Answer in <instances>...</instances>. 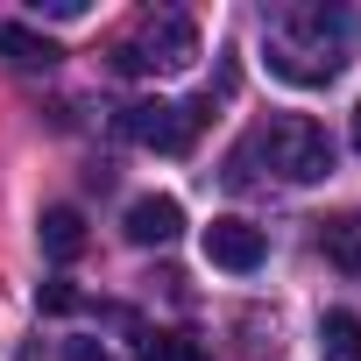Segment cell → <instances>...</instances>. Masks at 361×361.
<instances>
[{
	"instance_id": "3",
	"label": "cell",
	"mask_w": 361,
	"mask_h": 361,
	"mask_svg": "<svg viewBox=\"0 0 361 361\" xmlns=\"http://www.w3.org/2000/svg\"><path fill=\"white\" fill-rule=\"evenodd\" d=\"M192 57H199V29H192V15H177V8L149 15V22H142V36L114 43V71H128V78H163V71H185Z\"/></svg>"
},
{
	"instance_id": "13",
	"label": "cell",
	"mask_w": 361,
	"mask_h": 361,
	"mask_svg": "<svg viewBox=\"0 0 361 361\" xmlns=\"http://www.w3.org/2000/svg\"><path fill=\"white\" fill-rule=\"evenodd\" d=\"M36 305H43V312H71V305H78V290L57 276V283H43V290H36Z\"/></svg>"
},
{
	"instance_id": "9",
	"label": "cell",
	"mask_w": 361,
	"mask_h": 361,
	"mask_svg": "<svg viewBox=\"0 0 361 361\" xmlns=\"http://www.w3.org/2000/svg\"><path fill=\"white\" fill-rule=\"evenodd\" d=\"M319 248H326V262H333V269L361 276V213H340V220H326V227H319Z\"/></svg>"
},
{
	"instance_id": "8",
	"label": "cell",
	"mask_w": 361,
	"mask_h": 361,
	"mask_svg": "<svg viewBox=\"0 0 361 361\" xmlns=\"http://www.w3.org/2000/svg\"><path fill=\"white\" fill-rule=\"evenodd\" d=\"M0 57H8L15 71H50L64 50L50 43V36H36V29H22V22H0Z\"/></svg>"
},
{
	"instance_id": "15",
	"label": "cell",
	"mask_w": 361,
	"mask_h": 361,
	"mask_svg": "<svg viewBox=\"0 0 361 361\" xmlns=\"http://www.w3.org/2000/svg\"><path fill=\"white\" fill-rule=\"evenodd\" d=\"M354 149H361V106H354Z\"/></svg>"
},
{
	"instance_id": "2",
	"label": "cell",
	"mask_w": 361,
	"mask_h": 361,
	"mask_svg": "<svg viewBox=\"0 0 361 361\" xmlns=\"http://www.w3.org/2000/svg\"><path fill=\"white\" fill-rule=\"evenodd\" d=\"M248 156H262L283 185H319V177H333V135L312 114H269L248 135Z\"/></svg>"
},
{
	"instance_id": "14",
	"label": "cell",
	"mask_w": 361,
	"mask_h": 361,
	"mask_svg": "<svg viewBox=\"0 0 361 361\" xmlns=\"http://www.w3.org/2000/svg\"><path fill=\"white\" fill-rule=\"evenodd\" d=\"M64 361H106V347H99V340H71V354H64Z\"/></svg>"
},
{
	"instance_id": "12",
	"label": "cell",
	"mask_w": 361,
	"mask_h": 361,
	"mask_svg": "<svg viewBox=\"0 0 361 361\" xmlns=\"http://www.w3.org/2000/svg\"><path fill=\"white\" fill-rule=\"evenodd\" d=\"M29 15H36V22H78L85 0H29Z\"/></svg>"
},
{
	"instance_id": "7",
	"label": "cell",
	"mask_w": 361,
	"mask_h": 361,
	"mask_svg": "<svg viewBox=\"0 0 361 361\" xmlns=\"http://www.w3.org/2000/svg\"><path fill=\"white\" fill-rule=\"evenodd\" d=\"M36 241H43L50 262H71V255L85 248V213H78V206H50V213L36 220Z\"/></svg>"
},
{
	"instance_id": "6",
	"label": "cell",
	"mask_w": 361,
	"mask_h": 361,
	"mask_svg": "<svg viewBox=\"0 0 361 361\" xmlns=\"http://www.w3.org/2000/svg\"><path fill=\"white\" fill-rule=\"evenodd\" d=\"M177 234H185V206L177 199H135L128 206V241L135 248H170Z\"/></svg>"
},
{
	"instance_id": "10",
	"label": "cell",
	"mask_w": 361,
	"mask_h": 361,
	"mask_svg": "<svg viewBox=\"0 0 361 361\" xmlns=\"http://www.w3.org/2000/svg\"><path fill=\"white\" fill-rule=\"evenodd\" d=\"M319 361H361V319L354 312H326L319 319Z\"/></svg>"
},
{
	"instance_id": "5",
	"label": "cell",
	"mask_w": 361,
	"mask_h": 361,
	"mask_svg": "<svg viewBox=\"0 0 361 361\" xmlns=\"http://www.w3.org/2000/svg\"><path fill=\"white\" fill-rule=\"evenodd\" d=\"M199 241H206V262H213V269H234V276L262 269V255H269L262 227H248V220H213Z\"/></svg>"
},
{
	"instance_id": "4",
	"label": "cell",
	"mask_w": 361,
	"mask_h": 361,
	"mask_svg": "<svg viewBox=\"0 0 361 361\" xmlns=\"http://www.w3.org/2000/svg\"><path fill=\"white\" fill-rule=\"evenodd\" d=\"M206 114H213V92L192 99V106H177V99H135V106H121V135L142 142V149H156V156H185L192 135L206 128Z\"/></svg>"
},
{
	"instance_id": "11",
	"label": "cell",
	"mask_w": 361,
	"mask_h": 361,
	"mask_svg": "<svg viewBox=\"0 0 361 361\" xmlns=\"http://www.w3.org/2000/svg\"><path fill=\"white\" fill-rule=\"evenodd\" d=\"M142 361H213V354H206V340H192V333H149V340H142Z\"/></svg>"
},
{
	"instance_id": "1",
	"label": "cell",
	"mask_w": 361,
	"mask_h": 361,
	"mask_svg": "<svg viewBox=\"0 0 361 361\" xmlns=\"http://www.w3.org/2000/svg\"><path fill=\"white\" fill-rule=\"evenodd\" d=\"M347 36H354L347 8H326V0H290L262 15V57L290 85H333L347 64Z\"/></svg>"
}]
</instances>
